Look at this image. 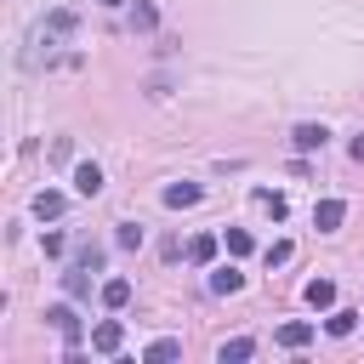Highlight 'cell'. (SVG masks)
I'll return each instance as SVG.
<instances>
[{
  "mask_svg": "<svg viewBox=\"0 0 364 364\" xmlns=\"http://www.w3.org/2000/svg\"><path fill=\"white\" fill-rule=\"evenodd\" d=\"M324 330H330V336H353V330H358V313H353V307H336Z\"/></svg>",
  "mask_w": 364,
  "mask_h": 364,
  "instance_id": "obj_17",
  "label": "cell"
},
{
  "mask_svg": "<svg viewBox=\"0 0 364 364\" xmlns=\"http://www.w3.org/2000/svg\"><path fill=\"white\" fill-rule=\"evenodd\" d=\"M228 250H233V256H250V250H256V239H250L245 228H228Z\"/></svg>",
  "mask_w": 364,
  "mask_h": 364,
  "instance_id": "obj_21",
  "label": "cell"
},
{
  "mask_svg": "<svg viewBox=\"0 0 364 364\" xmlns=\"http://www.w3.org/2000/svg\"><path fill=\"white\" fill-rule=\"evenodd\" d=\"M239 284H245V273H239V267H216V273H210V290H216V296H233Z\"/></svg>",
  "mask_w": 364,
  "mask_h": 364,
  "instance_id": "obj_14",
  "label": "cell"
},
{
  "mask_svg": "<svg viewBox=\"0 0 364 364\" xmlns=\"http://www.w3.org/2000/svg\"><path fill=\"white\" fill-rule=\"evenodd\" d=\"M74 188H80L85 199H97V193H102V171H97L91 159H85V165H74Z\"/></svg>",
  "mask_w": 364,
  "mask_h": 364,
  "instance_id": "obj_10",
  "label": "cell"
},
{
  "mask_svg": "<svg viewBox=\"0 0 364 364\" xmlns=\"http://www.w3.org/2000/svg\"><path fill=\"white\" fill-rule=\"evenodd\" d=\"M256 205H262L273 222H284V210H290V205H284V193H273V188H256Z\"/></svg>",
  "mask_w": 364,
  "mask_h": 364,
  "instance_id": "obj_16",
  "label": "cell"
},
{
  "mask_svg": "<svg viewBox=\"0 0 364 364\" xmlns=\"http://www.w3.org/2000/svg\"><path fill=\"white\" fill-rule=\"evenodd\" d=\"M125 301H131V279H102V307L119 313Z\"/></svg>",
  "mask_w": 364,
  "mask_h": 364,
  "instance_id": "obj_11",
  "label": "cell"
},
{
  "mask_svg": "<svg viewBox=\"0 0 364 364\" xmlns=\"http://www.w3.org/2000/svg\"><path fill=\"white\" fill-rule=\"evenodd\" d=\"M290 142H296V148H301V154H313V148H324V142H330V131H324V125H313V119H307V125H296V131H290Z\"/></svg>",
  "mask_w": 364,
  "mask_h": 364,
  "instance_id": "obj_8",
  "label": "cell"
},
{
  "mask_svg": "<svg viewBox=\"0 0 364 364\" xmlns=\"http://www.w3.org/2000/svg\"><path fill=\"white\" fill-rule=\"evenodd\" d=\"M176 353H182V341H176V336H159V341H148L142 358H148V364H165V358H176Z\"/></svg>",
  "mask_w": 364,
  "mask_h": 364,
  "instance_id": "obj_15",
  "label": "cell"
},
{
  "mask_svg": "<svg viewBox=\"0 0 364 364\" xmlns=\"http://www.w3.org/2000/svg\"><path fill=\"white\" fill-rule=\"evenodd\" d=\"M91 273H102V250H80L74 267L63 273V290H68L74 301H85V296H91Z\"/></svg>",
  "mask_w": 364,
  "mask_h": 364,
  "instance_id": "obj_2",
  "label": "cell"
},
{
  "mask_svg": "<svg viewBox=\"0 0 364 364\" xmlns=\"http://www.w3.org/2000/svg\"><path fill=\"white\" fill-rule=\"evenodd\" d=\"M290 256H296V245H290V239H273V245L262 250V262H267V267H284Z\"/></svg>",
  "mask_w": 364,
  "mask_h": 364,
  "instance_id": "obj_18",
  "label": "cell"
},
{
  "mask_svg": "<svg viewBox=\"0 0 364 364\" xmlns=\"http://www.w3.org/2000/svg\"><path fill=\"white\" fill-rule=\"evenodd\" d=\"M330 301H336V284L330 279H313L307 284V307H330Z\"/></svg>",
  "mask_w": 364,
  "mask_h": 364,
  "instance_id": "obj_19",
  "label": "cell"
},
{
  "mask_svg": "<svg viewBox=\"0 0 364 364\" xmlns=\"http://www.w3.org/2000/svg\"><path fill=\"white\" fill-rule=\"evenodd\" d=\"M341 222H347V205H341V199H318V205H313V228H318V233H336Z\"/></svg>",
  "mask_w": 364,
  "mask_h": 364,
  "instance_id": "obj_3",
  "label": "cell"
},
{
  "mask_svg": "<svg viewBox=\"0 0 364 364\" xmlns=\"http://www.w3.org/2000/svg\"><path fill=\"white\" fill-rule=\"evenodd\" d=\"M46 318H51V324L68 336V364H74V358H80V347H74V341H80V318H74V307H51Z\"/></svg>",
  "mask_w": 364,
  "mask_h": 364,
  "instance_id": "obj_4",
  "label": "cell"
},
{
  "mask_svg": "<svg viewBox=\"0 0 364 364\" xmlns=\"http://www.w3.org/2000/svg\"><path fill=\"white\" fill-rule=\"evenodd\" d=\"M74 28H80V17H74L68 6H57L51 17H40V23L28 28V57H23V63H40V57H51V51H57V46H63Z\"/></svg>",
  "mask_w": 364,
  "mask_h": 364,
  "instance_id": "obj_1",
  "label": "cell"
},
{
  "mask_svg": "<svg viewBox=\"0 0 364 364\" xmlns=\"http://www.w3.org/2000/svg\"><path fill=\"white\" fill-rule=\"evenodd\" d=\"M114 245H119V250H136V245H142V228H136V222H119Z\"/></svg>",
  "mask_w": 364,
  "mask_h": 364,
  "instance_id": "obj_20",
  "label": "cell"
},
{
  "mask_svg": "<svg viewBox=\"0 0 364 364\" xmlns=\"http://www.w3.org/2000/svg\"><path fill=\"white\" fill-rule=\"evenodd\" d=\"M250 353H256V341H250V336H233V341H222V353H216V358H222V364H245Z\"/></svg>",
  "mask_w": 364,
  "mask_h": 364,
  "instance_id": "obj_13",
  "label": "cell"
},
{
  "mask_svg": "<svg viewBox=\"0 0 364 364\" xmlns=\"http://www.w3.org/2000/svg\"><path fill=\"white\" fill-rule=\"evenodd\" d=\"M159 199H165L171 210H182V205H199V199H205V188H199V182H171Z\"/></svg>",
  "mask_w": 364,
  "mask_h": 364,
  "instance_id": "obj_6",
  "label": "cell"
},
{
  "mask_svg": "<svg viewBox=\"0 0 364 364\" xmlns=\"http://www.w3.org/2000/svg\"><path fill=\"white\" fill-rule=\"evenodd\" d=\"M353 159H358V165H364V136H353Z\"/></svg>",
  "mask_w": 364,
  "mask_h": 364,
  "instance_id": "obj_23",
  "label": "cell"
},
{
  "mask_svg": "<svg viewBox=\"0 0 364 364\" xmlns=\"http://www.w3.org/2000/svg\"><path fill=\"white\" fill-rule=\"evenodd\" d=\"M63 210H68V199H63L57 188H40V193H34V216H40V222H57Z\"/></svg>",
  "mask_w": 364,
  "mask_h": 364,
  "instance_id": "obj_7",
  "label": "cell"
},
{
  "mask_svg": "<svg viewBox=\"0 0 364 364\" xmlns=\"http://www.w3.org/2000/svg\"><path fill=\"white\" fill-rule=\"evenodd\" d=\"M119 341H125V324H119V318H102V324L91 330V347H97V353H119Z\"/></svg>",
  "mask_w": 364,
  "mask_h": 364,
  "instance_id": "obj_5",
  "label": "cell"
},
{
  "mask_svg": "<svg viewBox=\"0 0 364 364\" xmlns=\"http://www.w3.org/2000/svg\"><path fill=\"white\" fill-rule=\"evenodd\" d=\"M307 341H313V324H307V318L279 324V347H290V353H296V347H307Z\"/></svg>",
  "mask_w": 364,
  "mask_h": 364,
  "instance_id": "obj_9",
  "label": "cell"
},
{
  "mask_svg": "<svg viewBox=\"0 0 364 364\" xmlns=\"http://www.w3.org/2000/svg\"><path fill=\"white\" fill-rule=\"evenodd\" d=\"M210 256H216V239H210V233H193V239H188V262H193V267H210Z\"/></svg>",
  "mask_w": 364,
  "mask_h": 364,
  "instance_id": "obj_12",
  "label": "cell"
},
{
  "mask_svg": "<svg viewBox=\"0 0 364 364\" xmlns=\"http://www.w3.org/2000/svg\"><path fill=\"white\" fill-rule=\"evenodd\" d=\"M131 23H136V28H154V23H159V6H148V0H142V6L131 11Z\"/></svg>",
  "mask_w": 364,
  "mask_h": 364,
  "instance_id": "obj_22",
  "label": "cell"
},
{
  "mask_svg": "<svg viewBox=\"0 0 364 364\" xmlns=\"http://www.w3.org/2000/svg\"><path fill=\"white\" fill-rule=\"evenodd\" d=\"M102 6H125V0H102Z\"/></svg>",
  "mask_w": 364,
  "mask_h": 364,
  "instance_id": "obj_24",
  "label": "cell"
}]
</instances>
